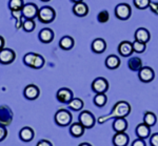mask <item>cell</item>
<instances>
[{"instance_id": "ee69618b", "label": "cell", "mask_w": 158, "mask_h": 146, "mask_svg": "<svg viewBox=\"0 0 158 146\" xmlns=\"http://www.w3.org/2000/svg\"><path fill=\"white\" fill-rule=\"evenodd\" d=\"M71 1H72L73 3L75 4V3H78V2H82L83 0H71Z\"/></svg>"}, {"instance_id": "ab89813d", "label": "cell", "mask_w": 158, "mask_h": 146, "mask_svg": "<svg viewBox=\"0 0 158 146\" xmlns=\"http://www.w3.org/2000/svg\"><path fill=\"white\" fill-rule=\"evenodd\" d=\"M131 146H147L146 145V142H144L143 139H136L133 141V143H132Z\"/></svg>"}, {"instance_id": "f1b7e54d", "label": "cell", "mask_w": 158, "mask_h": 146, "mask_svg": "<svg viewBox=\"0 0 158 146\" xmlns=\"http://www.w3.org/2000/svg\"><path fill=\"white\" fill-rule=\"evenodd\" d=\"M23 6H24L23 0H10L9 2V7L11 10V12L21 11Z\"/></svg>"}, {"instance_id": "5b68a950", "label": "cell", "mask_w": 158, "mask_h": 146, "mask_svg": "<svg viewBox=\"0 0 158 146\" xmlns=\"http://www.w3.org/2000/svg\"><path fill=\"white\" fill-rule=\"evenodd\" d=\"M131 14L132 10L128 3H119L115 7V16L119 20H122V21L128 20L131 17Z\"/></svg>"}, {"instance_id": "4dcf8cb0", "label": "cell", "mask_w": 158, "mask_h": 146, "mask_svg": "<svg viewBox=\"0 0 158 146\" xmlns=\"http://www.w3.org/2000/svg\"><path fill=\"white\" fill-rule=\"evenodd\" d=\"M36 56H37L36 53H27V55H24V57H23L24 64L30 66V67H33V64H34V61H35Z\"/></svg>"}, {"instance_id": "44dd1931", "label": "cell", "mask_w": 158, "mask_h": 146, "mask_svg": "<svg viewBox=\"0 0 158 146\" xmlns=\"http://www.w3.org/2000/svg\"><path fill=\"white\" fill-rule=\"evenodd\" d=\"M85 128L82 126V124H80L79 122L72 123L70 126V134L73 136L74 138H80L85 135Z\"/></svg>"}, {"instance_id": "e575fe53", "label": "cell", "mask_w": 158, "mask_h": 146, "mask_svg": "<svg viewBox=\"0 0 158 146\" xmlns=\"http://www.w3.org/2000/svg\"><path fill=\"white\" fill-rule=\"evenodd\" d=\"M12 16L16 19L17 23H16V29H20V27H22V19L21 18L23 17L22 16V13L21 11H15V12H12Z\"/></svg>"}, {"instance_id": "603a6c76", "label": "cell", "mask_w": 158, "mask_h": 146, "mask_svg": "<svg viewBox=\"0 0 158 146\" xmlns=\"http://www.w3.org/2000/svg\"><path fill=\"white\" fill-rule=\"evenodd\" d=\"M106 66L109 70H116L120 66V59L116 55H110L106 59Z\"/></svg>"}, {"instance_id": "f35d334b", "label": "cell", "mask_w": 158, "mask_h": 146, "mask_svg": "<svg viewBox=\"0 0 158 146\" xmlns=\"http://www.w3.org/2000/svg\"><path fill=\"white\" fill-rule=\"evenodd\" d=\"M150 9L155 15H158V2H150Z\"/></svg>"}, {"instance_id": "f6af8a7d", "label": "cell", "mask_w": 158, "mask_h": 146, "mask_svg": "<svg viewBox=\"0 0 158 146\" xmlns=\"http://www.w3.org/2000/svg\"><path fill=\"white\" fill-rule=\"evenodd\" d=\"M42 2H48V1H51V0H41Z\"/></svg>"}, {"instance_id": "f546056e", "label": "cell", "mask_w": 158, "mask_h": 146, "mask_svg": "<svg viewBox=\"0 0 158 146\" xmlns=\"http://www.w3.org/2000/svg\"><path fill=\"white\" fill-rule=\"evenodd\" d=\"M35 26H36V24H35V21L33 19H25L24 21L22 22V29L27 33L33 32Z\"/></svg>"}, {"instance_id": "5bb4252c", "label": "cell", "mask_w": 158, "mask_h": 146, "mask_svg": "<svg viewBox=\"0 0 158 146\" xmlns=\"http://www.w3.org/2000/svg\"><path fill=\"white\" fill-rule=\"evenodd\" d=\"M135 40L139 41V42L142 43H148L150 40H151V34L147 29L144 27H139V29L136 30L135 32Z\"/></svg>"}, {"instance_id": "484cf974", "label": "cell", "mask_w": 158, "mask_h": 146, "mask_svg": "<svg viewBox=\"0 0 158 146\" xmlns=\"http://www.w3.org/2000/svg\"><path fill=\"white\" fill-rule=\"evenodd\" d=\"M156 121H157V118H156V115L152 112H144V116H143V123L147 124L148 126L152 127L156 124Z\"/></svg>"}, {"instance_id": "9a60e30c", "label": "cell", "mask_w": 158, "mask_h": 146, "mask_svg": "<svg viewBox=\"0 0 158 146\" xmlns=\"http://www.w3.org/2000/svg\"><path fill=\"white\" fill-rule=\"evenodd\" d=\"M91 48L95 54H102L106 48V42L102 38H96L91 44Z\"/></svg>"}, {"instance_id": "60d3db41", "label": "cell", "mask_w": 158, "mask_h": 146, "mask_svg": "<svg viewBox=\"0 0 158 146\" xmlns=\"http://www.w3.org/2000/svg\"><path fill=\"white\" fill-rule=\"evenodd\" d=\"M36 146H53V145H52V143H51L49 140L43 139V140H40L39 142L37 143Z\"/></svg>"}, {"instance_id": "1f68e13d", "label": "cell", "mask_w": 158, "mask_h": 146, "mask_svg": "<svg viewBox=\"0 0 158 146\" xmlns=\"http://www.w3.org/2000/svg\"><path fill=\"white\" fill-rule=\"evenodd\" d=\"M133 51L135 53H137V54H141V53H143L144 51H146V43H142V42H139V41H137V40H135L133 43Z\"/></svg>"}, {"instance_id": "7c38bea8", "label": "cell", "mask_w": 158, "mask_h": 146, "mask_svg": "<svg viewBox=\"0 0 158 146\" xmlns=\"http://www.w3.org/2000/svg\"><path fill=\"white\" fill-rule=\"evenodd\" d=\"M23 95L27 100H36L40 95V89L34 84H29L25 86Z\"/></svg>"}, {"instance_id": "6da1fadb", "label": "cell", "mask_w": 158, "mask_h": 146, "mask_svg": "<svg viewBox=\"0 0 158 146\" xmlns=\"http://www.w3.org/2000/svg\"><path fill=\"white\" fill-rule=\"evenodd\" d=\"M131 105L127 101H118L114 104V107L112 109L111 114L109 116H102L98 118V123L102 124L111 119H117V118H126L131 112Z\"/></svg>"}, {"instance_id": "2e32d148", "label": "cell", "mask_w": 158, "mask_h": 146, "mask_svg": "<svg viewBox=\"0 0 158 146\" xmlns=\"http://www.w3.org/2000/svg\"><path fill=\"white\" fill-rule=\"evenodd\" d=\"M136 135L139 139H148L151 136V127L144 123H140L136 127Z\"/></svg>"}, {"instance_id": "ba28073f", "label": "cell", "mask_w": 158, "mask_h": 146, "mask_svg": "<svg viewBox=\"0 0 158 146\" xmlns=\"http://www.w3.org/2000/svg\"><path fill=\"white\" fill-rule=\"evenodd\" d=\"M16 59V53L11 48H6L0 51V63L4 65L11 64Z\"/></svg>"}, {"instance_id": "7402d4cb", "label": "cell", "mask_w": 158, "mask_h": 146, "mask_svg": "<svg viewBox=\"0 0 158 146\" xmlns=\"http://www.w3.org/2000/svg\"><path fill=\"white\" fill-rule=\"evenodd\" d=\"M75 45V41L71 36H63L59 41V47L63 51H70L72 50Z\"/></svg>"}, {"instance_id": "cb8c5ba5", "label": "cell", "mask_w": 158, "mask_h": 146, "mask_svg": "<svg viewBox=\"0 0 158 146\" xmlns=\"http://www.w3.org/2000/svg\"><path fill=\"white\" fill-rule=\"evenodd\" d=\"M19 137H20V139L22 141H24V142H30V141H32L33 138H34V130L29 126H25L20 130Z\"/></svg>"}, {"instance_id": "52a82bcc", "label": "cell", "mask_w": 158, "mask_h": 146, "mask_svg": "<svg viewBox=\"0 0 158 146\" xmlns=\"http://www.w3.org/2000/svg\"><path fill=\"white\" fill-rule=\"evenodd\" d=\"M13 121V112L9 106L0 105V125L7 126Z\"/></svg>"}, {"instance_id": "8fae6325", "label": "cell", "mask_w": 158, "mask_h": 146, "mask_svg": "<svg viewBox=\"0 0 158 146\" xmlns=\"http://www.w3.org/2000/svg\"><path fill=\"white\" fill-rule=\"evenodd\" d=\"M38 11L39 9L35 3H27L22 7L21 13L25 19H34L35 17L38 16Z\"/></svg>"}, {"instance_id": "d6986e66", "label": "cell", "mask_w": 158, "mask_h": 146, "mask_svg": "<svg viewBox=\"0 0 158 146\" xmlns=\"http://www.w3.org/2000/svg\"><path fill=\"white\" fill-rule=\"evenodd\" d=\"M73 13L74 15L78 17H85L89 14V6L88 4H85V2H78L75 3L73 6Z\"/></svg>"}, {"instance_id": "8992f818", "label": "cell", "mask_w": 158, "mask_h": 146, "mask_svg": "<svg viewBox=\"0 0 158 146\" xmlns=\"http://www.w3.org/2000/svg\"><path fill=\"white\" fill-rule=\"evenodd\" d=\"M109 82L103 77H98L92 82V89L96 94H106L109 91Z\"/></svg>"}, {"instance_id": "8d00e7d4", "label": "cell", "mask_w": 158, "mask_h": 146, "mask_svg": "<svg viewBox=\"0 0 158 146\" xmlns=\"http://www.w3.org/2000/svg\"><path fill=\"white\" fill-rule=\"evenodd\" d=\"M150 144L151 146H158V132L150 136Z\"/></svg>"}, {"instance_id": "b9f144b4", "label": "cell", "mask_w": 158, "mask_h": 146, "mask_svg": "<svg viewBox=\"0 0 158 146\" xmlns=\"http://www.w3.org/2000/svg\"><path fill=\"white\" fill-rule=\"evenodd\" d=\"M4 44H6V41H4V38L2 36H0V51L4 48Z\"/></svg>"}, {"instance_id": "836d02e7", "label": "cell", "mask_w": 158, "mask_h": 146, "mask_svg": "<svg viewBox=\"0 0 158 146\" xmlns=\"http://www.w3.org/2000/svg\"><path fill=\"white\" fill-rule=\"evenodd\" d=\"M43 65H44V58H43L41 55L37 54V56H36V58H35L34 64H33L32 68H35V70H39V68H41Z\"/></svg>"}, {"instance_id": "7a4b0ae2", "label": "cell", "mask_w": 158, "mask_h": 146, "mask_svg": "<svg viewBox=\"0 0 158 146\" xmlns=\"http://www.w3.org/2000/svg\"><path fill=\"white\" fill-rule=\"evenodd\" d=\"M37 18L39 19L40 22H42V23H51V22H53L55 20L56 12L53 7L44 6L39 9Z\"/></svg>"}, {"instance_id": "277c9868", "label": "cell", "mask_w": 158, "mask_h": 146, "mask_svg": "<svg viewBox=\"0 0 158 146\" xmlns=\"http://www.w3.org/2000/svg\"><path fill=\"white\" fill-rule=\"evenodd\" d=\"M79 123L82 124V126L86 129L93 128L96 123V119L94 115L89 111H82L79 115Z\"/></svg>"}, {"instance_id": "d6a6232c", "label": "cell", "mask_w": 158, "mask_h": 146, "mask_svg": "<svg viewBox=\"0 0 158 146\" xmlns=\"http://www.w3.org/2000/svg\"><path fill=\"white\" fill-rule=\"evenodd\" d=\"M134 6L138 10H146L147 7L150 6L151 0H133Z\"/></svg>"}, {"instance_id": "3957f363", "label": "cell", "mask_w": 158, "mask_h": 146, "mask_svg": "<svg viewBox=\"0 0 158 146\" xmlns=\"http://www.w3.org/2000/svg\"><path fill=\"white\" fill-rule=\"evenodd\" d=\"M72 114L68 111V109L61 108L55 114V122L59 126H68V125L72 124Z\"/></svg>"}, {"instance_id": "74e56055", "label": "cell", "mask_w": 158, "mask_h": 146, "mask_svg": "<svg viewBox=\"0 0 158 146\" xmlns=\"http://www.w3.org/2000/svg\"><path fill=\"white\" fill-rule=\"evenodd\" d=\"M6 136H7V130H6V128L4 126H2V125H0V142L6 139Z\"/></svg>"}, {"instance_id": "ac0fdd59", "label": "cell", "mask_w": 158, "mask_h": 146, "mask_svg": "<svg viewBox=\"0 0 158 146\" xmlns=\"http://www.w3.org/2000/svg\"><path fill=\"white\" fill-rule=\"evenodd\" d=\"M38 37H39V40L42 43H51L54 40V32L49 27H44L39 32Z\"/></svg>"}, {"instance_id": "ffe728a7", "label": "cell", "mask_w": 158, "mask_h": 146, "mask_svg": "<svg viewBox=\"0 0 158 146\" xmlns=\"http://www.w3.org/2000/svg\"><path fill=\"white\" fill-rule=\"evenodd\" d=\"M127 128H128V121L126 120V118L114 119L113 129L115 130V132H126Z\"/></svg>"}, {"instance_id": "d4e9b609", "label": "cell", "mask_w": 158, "mask_h": 146, "mask_svg": "<svg viewBox=\"0 0 158 146\" xmlns=\"http://www.w3.org/2000/svg\"><path fill=\"white\" fill-rule=\"evenodd\" d=\"M128 65L131 71H139L142 68V60L139 57H132V58H130Z\"/></svg>"}, {"instance_id": "e0dca14e", "label": "cell", "mask_w": 158, "mask_h": 146, "mask_svg": "<svg viewBox=\"0 0 158 146\" xmlns=\"http://www.w3.org/2000/svg\"><path fill=\"white\" fill-rule=\"evenodd\" d=\"M130 138L126 132H116L113 137L114 146H127L129 144Z\"/></svg>"}, {"instance_id": "7bdbcfd3", "label": "cell", "mask_w": 158, "mask_h": 146, "mask_svg": "<svg viewBox=\"0 0 158 146\" xmlns=\"http://www.w3.org/2000/svg\"><path fill=\"white\" fill-rule=\"evenodd\" d=\"M78 146H92L90 143H88V142H85V143H81V144H79Z\"/></svg>"}, {"instance_id": "9c48e42d", "label": "cell", "mask_w": 158, "mask_h": 146, "mask_svg": "<svg viewBox=\"0 0 158 146\" xmlns=\"http://www.w3.org/2000/svg\"><path fill=\"white\" fill-rule=\"evenodd\" d=\"M56 98H57V100L60 102V103L69 104L71 101H72V99L74 98L73 91L68 87H61L58 89L57 94H56Z\"/></svg>"}, {"instance_id": "d590c367", "label": "cell", "mask_w": 158, "mask_h": 146, "mask_svg": "<svg viewBox=\"0 0 158 146\" xmlns=\"http://www.w3.org/2000/svg\"><path fill=\"white\" fill-rule=\"evenodd\" d=\"M97 19H98V21L100 22V23H106V22H108V21H109V19H110L109 12H108V11H106V10L101 11V12L98 14Z\"/></svg>"}, {"instance_id": "4316f807", "label": "cell", "mask_w": 158, "mask_h": 146, "mask_svg": "<svg viewBox=\"0 0 158 146\" xmlns=\"http://www.w3.org/2000/svg\"><path fill=\"white\" fill-rule=\"evenodd\" d=\"M85 106V103L81 99L79 98H73L72 101L69 103V107H70L72 111H75V112H78L80 109H82V107Z\"/></svg>"}, {"instance_id": "83f0119b", "label": "cell", "mask_w": 158, "mask_h": 146, "mask_svg": "<svg viewBox=\"0 0 158 146\" xmlns=\"http://www.w3.org/2000/svg\"><path fill=\"white\" fill-rule=\"evenodd\" d=\"M108 101V97L106 96V94H96V96L94 97V104L98 107H102L106 104Z\"/></svg>"}, {"instance_id": "30bf717a", "label": "cell", "mask_w": 158, "mask_h": 146, "mask_svg": "<svg viewBox=\"0 0 158 146\" xmlns=\"http://www.w3.org/2000/svg\"><path fill=\"white\" fill-rule=\"evenodd\" d=\"M138 77L139 80L143 83H149L154 80L155 73L153 71L152 67L150 66H142V68L138 71Z\"/></svg>"}, {"instance_id": "4fadbf2b", "label": "cell", "mask_w": 158, "mask_h": 146, "mask_svg": "<svg viewBox=\"0 0 158 146\" xmlns=\"http://www.w3.org/2000/svg\"><path fill=\"white\" fill-rule=\"evenodd\" d=\"M133 52V44L130 41H122L118 45V53L122 57H130Z\"/></svg>"}]
</instances>
